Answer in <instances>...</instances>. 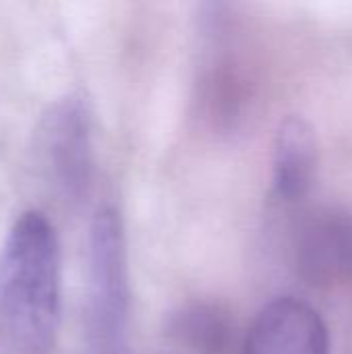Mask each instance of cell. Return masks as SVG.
Returning a JSON list of instances; mask_svg holds the SVG:
<instances>
[{"label":"cell","instance_id":"obj_5","mask_svg":"<svg viewBox=\"0 0 352 354\" xmlns=\"http://www.w3.org/2000/svg\"><path fill=\"white\" fill-rule=\"evenodd\" d=\"M77 102H64L48 120V149L60 180L68 187L81 185L87 156V120Z\"/></svg>","mask_w":352,"mask_h":354},{"label":"cell","instance_id":"obj_4","mask_svg":"<svg viewBox=\"0 0 352 354\" xmlns=\"http://www.w3.org/2000/svg\"><path fill=\"white\" fill-rule=\"evenodd\" d=\"M319 164L317 135L303 116L282 120L274 143V191L284 201H297L311 189Z\"/></svg>","mask_w":352,"mask_h":354},{"label":"cell","instance_id":"obj_3","mask_svg":"<svg viewBox=\"0 0 352 354\" xmlns=\"http://www.w3.org/2000/svg\"><path fill=\"white\" fill-rule=\"evenodd\" d=\"M243 354H330L328 328L309 303L282 297L255 317Z\"/></svg>","mask_w":352,"mask_h":354},{"label":"cell","instance_id":"obj_2","mask_svg":"<svg viewBox=\"0 0 352 354\" xmlns=\"http://www.w3.org/2000/svg\"><path fill=\"white\" fill-rule=\"evenodd\" d=\"M129 319L127 247L118 214L102 207L89 230L87 268V324L95 344L106 353H118Z\"/></svg>","mask_w":352,"mask_h":354},{"label":"cell","instance_id":"obj_1","mask_svg":"<svg viewBox=\"0 0 352 354\" xmlns=\"http://www.w3.org/2000/svg\"><path fill=\"white\" fill-rule=\"evenodd\" d=\"M60 319V247L39 212H25L0 249V354H50Z\"/></svg>","mask_w":352,"mask_h":354}]
</instances>
